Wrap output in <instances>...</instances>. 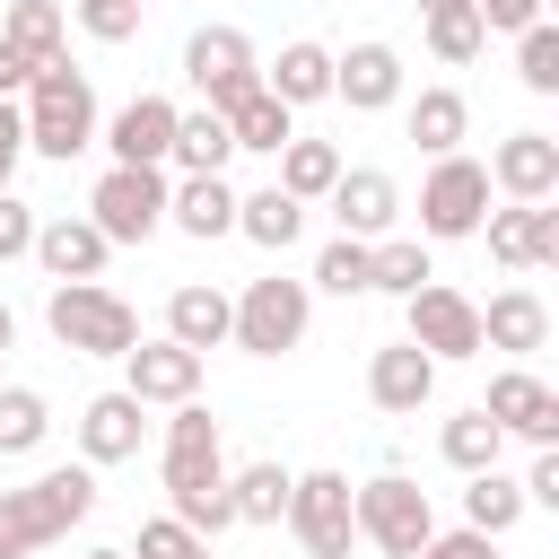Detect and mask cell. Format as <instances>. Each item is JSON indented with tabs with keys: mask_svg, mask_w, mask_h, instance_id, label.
<instances>
[{
	"mask_svg": "<svg viewBox=\"0 0 559 559\" xmlns=\"http://www.w3.org/2000/svg\"><path fill=\"white\" fill-rule=\"evenodd\" d=\"M122 367H131V384H122L131 402H166L175 411V402L201 393V349H183V341H131Z\"/></svg>",
	"mask_w": 559,
	"mask_h": 559,
	"instance_id": "15",
	"label": "cell"
},
{
	"mask_svg": "<svg viewBox=\"0 0 559 559\" xmlns=\"http://www.w3.org/2000/svg\"><path fill=\"white\" fill-rule=\"evenodd\" d=\"M0 35L44 70V61H61V9L52 0H9V17H0Z\"/></svg>",
	"mask_w": 559,
	"mask_h": 559,
	"instance_id": "35",
	"label": "cell"
},
{
	"mask_svg": "<svg viewBox=\"0 0 559 559\" xmlns=\"http://www.w3.org/2000/svg\"><path fill=\"white\" fill-rule=\"evenodd\" d=\"M437 271H428V245L419 236H393V245H367V288H384V297H411V288H428Z\"/></svg>",
	"mask_w": 559,
	"mask_h": 559,
	"instance_id": "33",
	"label": "cell"
},
{
	"mask_svg": "<svg viewBox=\"0 0 559 559\" xmlns=\"http://www.w3.org/2000/svg\"><path fill=\"white\" fill-rule=\"evenodd\" d=\"M332 183H341V148L332 140H288L280 148V192L288 201H323Z\"/></svg>",
	"mask_w": 559,
	"mask_h": 559,
	"instance_id": "31",
	"label": "cell"
},
{
	"mask_svg": "<svg viewBox=\"0 0 559 559\" xmlns=\"http://www.w3.org/2000/svg\"><path fill=\"white\" fill-rule=\"evenodd\" d=\"M17 157H26V122H17V105L0 96V192H9V175H17Z\"/></svg>",
	"mask_w": 559,
	"mask_h": 559,
	"instance_id": "46",
	"label": "cell"
},
{
	"mask_svg": "<svg viewBox=\"0 0 559 559\" xmlns=\"http://www.w3.org/2000/svg\"><path fill=\"white\" fill-rule=\"evenodd\" d=\"M9 341H17V314H9V306H0V349H9Z\"/></svg>",
	"mask_w": 559,
	"mask_h": 559,
	"instance_id": "48",
	"label": "cell"
},
{
	"mask_svg": "<svg viewBox=\"0 0 559 559\" xmlns=\"http://www.w3.org/2000/svg\"><path fill=\"white\" fill-rule=\"evenodd\" d=\"M227 323H236V297H227V288L183 280V288L166 297V341H183V349H218V341H227Z\"/></svg>",
	"mask_w": 559,
	"mask_h": 559,
	"instance_id": "21",
	"label": "cell"
},
{
	"mask_svg": "<svg viewBox=\"0 0 559 559\" xmlns=\"http://www.w3.org/2000/svg\"><path fill=\"white\" fill-rule=\"evenodd\" d=\"M79 26L96 44H131L140 35V0H79Z\"/></svg>",
	"mask_w": 559,
	"mask_h": 559,
	"instance_id": "41",
	"label": "cell"
},
{
	"mask_svg": "<svg viewBox=\"0 0 559 559\" xmlns=\"http://www.w3.org/2000/svg\"><path fill=\"white\" fill-rule=\"evenodd\" d=\"M515 515H524V480H507V472H472V489H463V524L498 542Z\"/></svg>",
	"mask_w": 559,
	"mask_h": 559,
	"instance_id": "34",
	"label": "cell"
},
{
	"mask_svg": "<svg viewBox=\"0 0 559 559\" xmlns=\"http://www.w3.org/2000/svg\"><path fill=\"white\" fill-rule=\"evenodd\" d=\"M17 253H35V210L17 192H0V262H17Z\"/></svg>",
	"mask_w": 559,
	"mask_h": 559,
	"instance_id": "42",
	"label": "cell"
},
{
	"mask_svg": "<svg viewBox=\"0 0 559 559\" xmlns=\"http://www.w3.org/2000/svg\"><path fill=\"white\" fill-rule=\"evenodd\" d=\"M131 559H210V542H201V533H183L175 515H148V524H140V542H131Z\"/></svg>",
	"mask_w": 559,
	"mask_h": 559,
	"instance_id": "40",
	"label": "cell"
},
{
	"mask_svg": "<svg viewBox=\"0 0 559 559\" xmlns=\"http://www.w3.org/2000/svg\"><path fill=\"white\" fill-rule=\"evenodd\" d=\"M349 515H358V542H376L384 559H419V542L437 533L428 489L402 480V472H376L367 489H349Z\"/></svg>",
	"mask_w": 559,
	"mask_h": 559,
	"instance_id": "5",
	"label": "cell"
},
{
	"mask_svg": "<svg viewBox=\"0 0 559 559\" xmlns=\"http://www.w3.org/2000/svg\"><path fill=\"white\" fill-rule=\"evenodd\" d=\"M166 175L157 166H105L96 175V192H87V227L105 236V245H148L157 227H166Z\"/></svg>",
	"mask_w": 559,
	"mask_h": 559,
	"instance_id": "6",
	"label": "cell"
},
{
	"mask_svg": "<svg viewBox=\"0 0 559 559\" xmlns=\"http://www.w3.org/2000/svg\"><path fill=\"white\" fill-rule=\"evenodd\" d=\"M323 201H332L341 236H358V245H376V236L402 218V183H393L384 166H341V183H332Z\"/></svg>",
	"mask_w": 559,
	"mask_h": 559,
	"instance_id": "14",
	"label": "cell"
},
{
	"mask_svg": "<svg viewBox=\"0 0 559 559\" xmlns=\"http://www.w3.org/2000/svg\"><path fill=\"white\" fill-rule=\"evenodd\" d=\"M166 218H175L183 236H201V245H210V236H236V192H227L218 175H183V183L166 192Z\"/></svg>",
	"mask_w": 559,
	"mask_h": 559,
	"instance_id": "23",
	"label": "cell"
},
{
	"mask_svg": "<svg viewBox=\"0 0 559 559\" xmlns=\"http://www.w3.org/2000/svg\"><path fill=\"white\" fill-rule=\"evenodd\" d=\"M524 507H559V445L533 454V472H524Z\"/></svg>",
	"mask_w": 559,
	"mask_h": 559,
	"instance_id": "45",
	"label": "cell"
},
{
	"mask_svg": "<svg viewBox=\"0 0 559 559\" xmlns=\"http://www.w3.org/2000/svg\"><path fill=\"white\" fill-rule=\"evenodd\" d=\"M314 288H332V297H367V245H358V236H332V245L314 253Z\"/></svg>",
	"mask_w": 559,
	"mask_h": 559,
	"instance_id": "38",
	"label": "cell"
},
{
	"mask_svg": "<svg viewBox=\"0 0 559 559\" xmlns=\"http://www.w3.org/2000/svg\"><path fill=\"white\" fill-rule=\"evenodd\" d=\"M288 480H297V472H280V463H245V472H227V507H236V524H280V515H288Z\"/></svg>",
	"mask_w": 559,
	"mask_h": 559,
	"instance_id": "30",
	"label": "cell"
},
{
	"mask_svg": "<svg viewBox=\"0 0 559 559\" xmlns=\"http://www.w3.org/2000/svg\"><path fill=\"white\" fill-rule=\"evenodd\" d=\"M515 79H524L533 96H559V26H550V17L515 35Z\"/></svg>",
	"mask_w": 559,
	"mask_h": 559,
	"instance_id": "37",
	"label": "cell"
},
{
	"mask_svg": "<svg viewBox=\"0 0 559 559\" xmlns=\"http://www.w3.org/2000/svg\"><path fill=\"white\" fill-rule=\"evenodd\" d=\"M489 183L507 201H550L559 192V140L550 131H507L498 157H489Z\"/></svg>",
	"mask_w": 559,
	"mask_h": 559,
	"instance_id": "17",
	"label": "cell"
},
{
	"mask_svg": "<svg viewBox=\"0 0 559 559\" xmlns=\"http://www.w3.org/2000/svg\"><path fill=\"white\" fill-rule=\"evenodd\" d=\"M463 131H472V105H463L454 87H419V96H411V140H419L428 157H454Z\"/></svg>",
	"mask_w": 559,
	"mask_h": 559,
	"instance_id": "28",
	"label": "cell"
},
{
	"mask_svg": "<svg viewBox=\"0 0 559 559\" xmlns=\"http://www.w3.org/2000/svg\"><path fill=\"white\" fill-rule=\"evenodd\" d=\"M419 9H428V17H437V9H472V0H419Z\"/></svg>",
	"mask_w": 559,
	"mask_h": 559,
	"instance_id": "49",
	"label": "cell"
},
{
	"mask_svg": "<svg viewBox=\"0 0 559 559\" xmlns=\"http://www.w3.org/2000/svg\"><path fill=\"white\" fill-rule=\"evenodd\" d=\"M306 314H314L306 280H253V288L236 297L227 341H236V349H253V358H280V349H297V341H306Z\"/></svg>",
	"mask_w": 559,
	"mask_h": 559,
	"instance_id": "7",
	"label": "cell"
},
{
	"mask_svg": "<svg viewBox=\"0 0 559 559\" xmlns=\"http://www.w3.org/2000/svg\"><path fill=\"white\" fill-rule=\"evenodd\" d=\"M288 533H297L314 559H349V542H358L349 480H341V472H297V480H288Z\"/></svg>",
	"mask_w": 559,
	"mask_h": 559,
	"instance_id": "10",
	"label": "cell"
},
{
	"mask_svg": "<svg viewBox=\"0 0 559 559\" xmlns=\"http://www.w3.org/2000/svg\"><path fill=\"white\" fill-rule=\"evenodd\" d=\"M166 157H175L183 175H218V166L236 157V140H227V114H210V105H201V114H175V148H166Z\"/></svg>",
	"mask_w": 559,
	"mask_h": 559,
	"instance_id": "29",
	"label": "cell"
},
{
	"mask_svg": "<svg viewBox=\"0 0 559 559\" xmlns=\"http://www.w3.org/2000/svg\"><path fill=\"white\" fill-rule=\"evenodd\" d=\"M402 314H411V349H428L437 367L445 358H480V306L463 297V288H445V280H428V288H411L402 297Z\"/></svg>",
	"mask_w": 559,
	"mask_h": 559,
	"instance_id": "9",
	"label": "cell"
},
{
	"mask_svg": "<svg viewBox=\"0 0 559 559\" xmlns=\"http://www.w3.org/2000/svg\"><path fill=\"white\" fill-rule=\"evenodd\" d=\"M166 498H175V524L183 533H227L236 507H227V454H218V419L201 402H175L166 419Z\"/></svg>",
	"mask_w": 559,
	"mask_h": 559,
	"instance_id": "1",
	"label": "cell"
},
{
	"mask_svg": "<svg viewBox=\"0 0 559 559\" xmlns=\"http://www.w3.org/2000/svg\"><path fill=\"white\" fill-rule=\"evenodd\" d=\"M26 79H35V61H26V52H17V44H9V35H0V96H17V87H26Z\"/></svg>",
	"mask_w": 559,
	"mask_h": 559,
	"instance_id": "47",
	"label": "cell"
},
{
	"mask_svg": "<svg viewBox=\"0 0 559 559\" xmlns=\"http://www.w3.org/2000/svg\"><path fill=\"white\" fill-rule=\"evenodd\" d=\"M87 515H96V472L87 463H52L26 489H0V559H44Z\"/></svg>",
	"mask_w": 559,
	"mask_h": 559,
	"instance_id": "2",
	"label": "cell"
},
{
	"mask_svg": "<svg viewBox=\"0 0 559 559\" xmlns=\"http://www.w3.org/2000/svg\"><path fill=\"white\" fill-rule=\"evenodd\" d=\"M227 140H236V148H253V157H280V148L297 140V122H288V105H280L271 87H253L245 105H227Z\"/></svg>",
	"mask_w": 559,
	"mask_h": 559,
	"instance_id": "27",
	"label": "cell"
},
{
	"mask_svg": "<svg viewBox=\"0 0 559 559\" xmlns=\"http://www.w3.org/2000/svg\"><path fill=\"white\" fill-rule=\"evenodd\" d=\"M550 341V306L533 288H498L480 306V349H542Z\"/></svg>",
	"mask_w": 559,
	"mask_h": 559,
	"instance_id": "22",
	"label": "cell"
},
{
	"mask_svg": "<svg viewBox=\"0 0 559 559\" xmlns=\"http://www.w3.org/2000/svg\"><path fill=\"white\" fill-rule=\"evenodd\" d=\"M367 393H376V411H419L437 393V358L411 349V341H393V349L367 358Z\"/></svg>",
	"mask_w": 559,
	"mask_h": 559,
	"instance_id": "20",
	"label": "cell"
},
{
	"mask_svg": "<svg viewBox=\"0 0 559 559\" xmlns=\"http://www.w3.org/2000/svg\"><path fill=\"white\" fill-rule=\"evenodd\" d=\"M26 148L35 157H52V166H70L79 148H96V87H87V70L61 52V61H44L35 79H26Z\"/></svg>",
	"mask_w": 559,
	"mask_h": 559,
	"instance_id": "3",
	"label": "cell"
},
{
	"mask_svg": "<svg viewBox=\"0 0 559 559\" xmlns=\"http://www.w3.org/2000/svg\"><path fill=\"white\" fill-rule=\"evenodd\" d=\"M105 148H114V166H166V148H175V105H166V96H131V105L105 122Z\"/></svg>",
	"mask_w": 559,
	"mask_h": 559,
	"instance_id": "18",
	"label": "cell"
},
{
	"mask_svg": "<svg viewBox=\"0 0 559 559\" xmlns=\"http://www.w3.org/2000/svg\"><path fill=\"white\" fill-rule=\"evenodd\" d=\"M472 17L498 35H524V26H542V0H472Z\"/></svg>",
	"mask_w": 559,
	"mask_h": 559,
	"instance_id": "43",
	"label": "cell"
},
{
	"mask_svg": "<svg viewBox=\"0 0 559 559\" xmlns=\"http://www.w3.org/2000/svg\"><path fill=\"white\" fill-rule=\"evenodd\" d=\"M419 559H498V550H489V533L454 524V533H428V542H419Z\"/></svg>",
	"mask_w": 559,
	"mask_h": 559,
	"instance_id": "44",
	"label": "cell"
},
{
	"mask_svg": "<svg viewBox=\"0 0 559 559\" xmlns=\"http://www.w3.org/2000/svg\"><path fill=\"white\" fill-rule=\"evenodd\" d=\"M44 323H52V341H61L70 358H122V349L140 341L131 297H114V288H96V280H52Z\"/></svg>",
	"mask_w": 559,
	"mask_h": 559,
	"instance_id": "4",
	"label": "cell"
},
{
	"mask_svg": "<svg viewBox=\"0 0 559 559\" xmlns=\"http://www.w3.org/2000/svg\"><path fill=\"white\" fill-rule=\"evenodd\" d=\"M480 218H489V166L480 157H437L428 166V183H419V227L428 236H480Z\"/></svg>",
	"mask_w": 559,
	"mask_h": 559,
	"instance_id": "8",
	"label": "cell"
},
{
	"mask_svg": "<svg viewBox=\"0 0 559 559\" xmlns=\"http://www.w3.org/2000/svg\"><path fill=\"white\" fill-rule=\"evenodd\" d=\"M480 44H489V26H480L472 9H437V17H428V52H437V61H480Z\"/></svg>",
	"mask_w": 559,
	"mask_h": 559,
	"instance_id": "39",
	"label": "cell"
},
{
	"mask_svg": "<svg viewBox=\"0 0 559 559\" xmlns=\"http://www.w3.org/2000/svg\"><path fill=\"white\" fill-rule=\"evenodd\" d=\"M105 253H114V245H105L87 218H52V227H35V262H44L52 280H96Z\"/></svg>",
	"mask_w": 559,
	"mask_h": 559,
	"instance_id": "24",
	"label": "cell"
},
{
	"mask_svg": "<svg viewBox=\"0 0 559 559\" xmlns=\"http://www.w3.org/2000/svg\"><path fill=\"white\" fill-rule=\"evenodd\" d=\"M262 87L297 114V105H314V96H332V52L323 44H280V61L262 70Z\"/></svg>",
	"mask_w": 559,
	"mask_h": 559,
	"instance_id": "26",
	"label": "cell"
},
{
	"mask_svg": "<svg viewBox=\"0 0 559 559\" xmlns=\"http://www.w3.org/2000/svg\"><path fill=\"white\" fill-rule=\"evenodd\" d=\"M44 428H52L44 393H35V384H0V454H35Z\"/></svg>",
	"mask_w": 559,
	"mask_h": 559,
	"instance_id": "36",
	"label": "cell"
},
{
	"mask_svg": "<svg viewBox=\"0 0 559 559\" xmlns=\"http://www.w3.org/2000/svg\"><path fill=\"white\" fill-rule=\"evenodd\" d=\"M236 236H253L262 253H288V245L306 236V201H288L280 183H262V192L236 201Z\"/></svg>",
	"mask_w": 559,
	"mask_h": 559,
	"instance_id": "25",
	"label": "cell"
},
{
	"mask_svg": "<svg viewBox=\"0 0 559 559\" xmlns=\"http://www.w3.org/2000/svg\"><path fill=\"white\" fill-rule=\"evenodd\" d=\"M437 445H445V463L472 480V472H498V445H507V437H498V419L472 402V411H454V419H445V437H437Z\"/></svg>",
	"mask_w": 559,
	"mask_h": 559,
	"instance_id": "32",
	"label": "cell"
},
{
	"mask_svg": "<svg viewBox=\"0 0 559 559\" xmlns=\"http://www.w3.org/2000/svg\"><path fill=\"white\" fill-rule=\"evenodd\" d=\"M480 411L498 419V437H524V445H559V393H550L542 376H524V367L489 376V402H480Z\"/></svg>",
	"mask_w": 559,
	"mask_h": 559,
	"instance_id": "13",
	"label": "cell"
},
{
	"mask_svg": "<svg viewBox=\"0 0 559 559\" xmlns=\"http://www.w3.org/2000/svg\"><path fill=\"white\" fill-rule=\"evenodd\" d=\"M332 96L349 105V114H384L393 96H402V52L393 44H349V52H332Z\"/></svg>",
	"mask_w": 559,
	"mask_h": 559,
	"instance_id": "16",
	"label": "cell"
},
{
	"mask_svg": "<svg viewBox=\"0 0 559 559\" xmlns=\"http://www.w3.org/2000/svg\"><path fill=\"white\" fill-rule=\"evenodd\" d=\"M489 262L507 271H550L559 262V210L550 201H515V210H489Z\"/></svg>",
	"mask_w": 559,
	"mask_h": 559,
	"instance_id": "12",
	"label": "cell"
},
{
	"mask_svg": "<svg viewBox=\"0 0 559 559\" xmlns=\"http://www.w3.org/2000/svg\"><path fill=\"white\" fill-rule=\"evenodd\" d=\"M87 559H131V550H87Z\"/></svg>",
	"mask_w": 559,
	"mask_h": 559,
	"instance_id": "50",
	"label": "cell"
},
{
	"mask_svg": "<svg viewBox=\"0 0 559 559\" xmlns=\"http://www.w3.org/2000/svg\"><path fill=\"white\" fill-rule=\"evenodd\" d=\"M183 79L210 96V114H227V105H245V96L262 87L253 44H245L236 26H192V44H183Z\"/></svg>",
	"mask_w": 559,
	"mask_h": 559,
	"instance_id": "11",
	"label": "cell"
},
{
	"mask_svg": "<svg viewBox=\"0 0 559 559\" xmlns=\"http://www.w3.org/2000/svg\"><path fill=\"white\" fill-rule=\"evenodd\" d=\"M140 411H148V402H131V393H96V402L79 411V454H87V463H131V454H140V428H148Z\"/></svg>",
	"mask_w": 559,
	"mask_h": 559,
	"instance_id": "19",
	"label": "cell"
}]
</instances>
